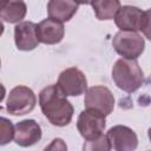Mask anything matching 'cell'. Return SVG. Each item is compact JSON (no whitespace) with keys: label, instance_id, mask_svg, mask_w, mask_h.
Segmentation results:
<instances>
[{"label":"cell","instance_id":"obj_1","mask_svg":"<svg viewBox=\"0 0 151 151\" xmlns=\"http://www.w3.org/2000/svg\"><path fill=\"white\" fill-rule=\"evenodd\" d=\"M39 105L44 116L52 125L66 126L71 123L73 106L58 85H50L40 91Z\"/></svg>","mask_w":151,"mask_h":151},{"label":"cell","instance_id":"obj_2","mask_svg":"<svg viewBox=\"0 0 151 151\" xmlns=\"http://www.w3.org/2000/svg\"><path fill=\"white\" fill-rule=\"evenodd\" d=\"M112 79L120 90L131 93L142 86L144 74L136 59L122 58L112 67Z\"/></svg>","mask_w":151,"mask_h":151},{"label":"cell","instance_id":"obj_3","mask_svg":"<svg viewBox=\"0 0 151 151\" xmlns=\"http://www.w3.org/2000/svg\"><path fill=\"white\" fill-rule=\"evenodd\" d=\"M114 51L125 59H137L144 51L145 42L136 31H119L112 40Z\"/></svg>","mask_w":151,"mask_h":151},{"label":"cell","instance_id":"obj_4","mask_svg":"<svg viewBox=\"0 0 151 151\" xmlns=\"http://www.w3.org/2000/svg\"><path fill=\"white\" fill-rule=\"evenodd\" d=\"M37 104L34 92L24 85L15 86L8 93L6 100V110L13 116H24L29 113Z\"/></svg>","mask_w":151,"mask_h":151},{"label":"cell","instance_id":"obj_5","mask_svg":"<svg viewBox=\"0 0 151 151\" xmlns=\"http://www.w3.org/2000/svg\"><path fill=\"white\" fill-rule=\"evenodd\" d=\"M105 117V114L93 109L81 111L77 120V129L80 136L85 140H93L100 137L106 125Z\"/></svg>","mask_w":151,"mask_h":151},{"label":"cell","instance_id":"obj_6","mask_svg":"<svg viewBox=\"0 0 151 151\" xmlns=\"http://www.w3.org/2000/svg\"><path fill=\"white\" fill-rule=\"evenodd\" d=\"M84 104L86 109H93L109 116L114 109V97L106 86H92L85 92Z\"/></svg>","mask_w":151,"mask_h":151},{"label":"cell","instance_id":"obj_7","mask_svg":"<svg viewBox=\"0 0 151 151\" xmlns=\"http://www.w3.org/2000/svg\"><path fill=\"white\" fill-rule=\"evenodd\" d=\"M66 96H80L87 90V80L85 74L77 67L64 70L58 78L57 84Z\"/></svg>","mask_w":151,"mask_h":151},{"label":"cell","instance_id":"obj_8","mask_svg":"<svg viewBox=\"0 0 151 151\" xmlns=\"http://www.w3.org/2000/svg\"><path fill=\"white\" fill-rule=\"evenodd\" d=\"M106 136L111 144V149L116 151H131L138 145L136 132L124 125H116L111 127Z\"/></svg>","mask_w":151,"mask_h":151},{"label":"cell","instance_id":"obj_9","mask_svg":"<svg viewBox=\"0 0 151 151\" xmlns=\"http://www.w3.org/2000/svg\"><path fill=\"white\" fill-rule=\"evenodd\" d=\"M14 40L17 48L20 51L34 50L40 42L38 38V25L32 21L19 22L14 27Z\"/></svg>","mask_w":151,"mask_h":151},{"label":"cell","instance_id":"obj_10","mask_svg":"<svg viewBox=\"0 0 151 151\" xmlns=\"http://www.w3.org/2000/svg\"><path fill=\"white\" fill-rule=\"evenodd\" d=\"M41 139V127L33 119H25L15 125L14 142L24 147L34 145Z\"/></svg>","mask_w":151,"mask_h":151},{"label":"cell","instance_id":"obj_11","mask_svg":"<svg viewBox=\"0 0 151 151\" xmlns=\"http://www.w3.org/2000/svg\"><path fill=\"white\" fill-rule=\"evenodd\" d=\"M144 12L134 6H123L114 17L116 25L122 31H140Z\"/></svg>","mask_w":151,"mask_h":151},{"label":"cell","instance_id":"obj_12","mask_svg":"<svg viewBox=\"0 0 151 151\" xmlns=\"http://www.w3.org/2000/svg\"><path fill=\"white\" fill-rule=\"evenodd\" d=\"M65 28L61 21L52 18L45 19L38 24V38L39 41L46 45H54L63 40Z\"/></svg>","mask_w":151,"mask_h":151},{"label":"cell","instance_id":"obj_13","mask_svg":"<svg viewBox=\"0 0 151 151\" xmlns=\"http://www.w3.org/2000/svg\"><path fill=\"white\" fill-rule=\"evenodd\" d=\"M78 2L76 0H50L47 5L48 17L65 22L72 19L78 11Z\"/></svg>","mask_w":151,"mask_h":151},{"label":"cell","instance_id":"obj_14","mask_svg":"<svg viewBox=\"0 0 151 151\" xmlns=\"http://www.w3.org/2000/svg\"><path fill=\"white\" fill-rule=\"evenodd\" d=\"M27 13L24 0H0V17L9 24L20 22Z\"/></svg>","mask_w":151,"mask_h":151},{"label":"cell","instance_id":"obj_15","mask_svg":"<svg viewBox=\"0 0 151 151\" xmlns=\"http://www.w3.org/2000/svg\"><path fill=\"white\" fill-rule=\"evenodd\" d=\"M92 7L97 19L99 20H111L114 19L117 12L120 8L119 0H94Z\"/></svg>","mask_w":151,"mask_h":151},{"label":"cell","instance_id":"obj_16","mask_svg":"<svg viewBox=\"0 0 151 151\" xmlns=\"http://www.w3.org/2000/svg\"><path fill=\"white\" fill-rule=\"evenodd\" d=\"M14 132L15 126H13L12 122L2 117L0 119V144L5 145L11 142L14 138Z\"/></svg>","mask_w":151,"mask_h":151},{"label":"cell","instance_id":"obj_17","mask_svg":"<svg viewBox=\"0 0 151 151\" xmlns=\"http://www.w3.org/2000/svg\"><path fill=\"white\" fill-rule=\"evenodd\" d=\"M84 150H90V151H96V150H99V151H109L111 150V144L107 139V136L106 134H101L100 137H98L97 139H93V140H86V143L84 144L83 146Z\"/></svg>","mask_w":151,"mask_h":151},{"label":"cell","instance_id":"obj_18","mask_svg":"<svg viewBox=\"0 0 151 151\" xmlns=\"http://www.w3.org/2000/svg\"><path fill=\"white\" fill-rule=\"evenodd\" d=\"M140 31L144 33L145 38H147L151 41V8H149L147 11H145L144 14H143Z\"/></svg>","mask_w":151,"mask_h":151},{"label":"cell","instance_id":"obj_19","mask_svg":"<svg viewBox=\"0 0 151 151\" xmlns=\"http://www.w3.org/2000/svg\"><path fill=\"white\" fill-rule=\"evenodd\" d=\"M78 4H80V5H92V2L94 1V0H76Z\"/></svg>","mask_w":151,"mask_h":151},{"label":"cell","instance_id":"obj_20","mask_svg":"<svg viewBox=\"0 0 151 151\" xmlns=\"http://www.w3.org/2000/svg\"><path fill=\"white\" fill-rule=\"evenodd\" d=\"M147 136H149V139H150V142H151V127H150L149 131H147Z\"/></svg>","mask_w":151,"mask_h":151}]
</instances>
